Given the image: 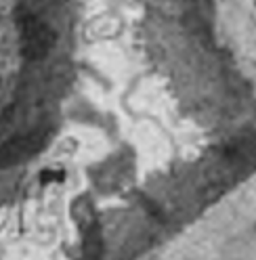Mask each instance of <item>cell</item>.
Listing matches in <instances>:
<instances>
[{"label":"cell","instance_id":"2","mask_svg":"<svg viewBox=\"0 0 256 260\" xmlns=\"http://www.w3.org/2000/svg\"><path fill=\"white\" fill-rule=\"evenodd\" d=\"M44 145V137L42 135H31V137H19V139H11L0 143V168H9L17 161L34 155L36 151H40V147Z\"/></svg>","mask_w":256,"mask_h":260},{"label":"cell","instance_id":"4","mask_svg":"<svg viewBox=\"0 0 256 260\" xmlns=\"http://www.w3.org/2000/svg\"><path fill=\"white\" fill-rule=\"evenodd\" d=\"M63 174L61 170H44L42 172V183H59V181H63Z\"/></svg>","mask_w":256,"mask_h":260},{"label":"cell","instance_id":"3","mask_svg":"<svg viewBox=\"0 0 256 260\" xmlns=\"http://www.w3.org/2000/svg\"><path fill=\"white\" fill-rule=\"evenodd\" d=\"M82 254L86 260H101L103 256V235L99 229V222H92L84 229V239H82Z\"/></svg>","mask_w":256,"mask_h":260},{"label":"cell","instance_id":"1","mask_svg":"<svg viewBox=\"0 0 256 260\" xmlns=\"http://www.w3.org/2000/svg\"><path fill=\"white\" fill-rule=\"evenodd\" d=\"M19 29H21V48L23 55L29 61H40L51 53L55 46V31L40 21L36 15L23 13L19 17Z\"/></svg>","mask_w":256,"mask_h":260}]
</instances>
